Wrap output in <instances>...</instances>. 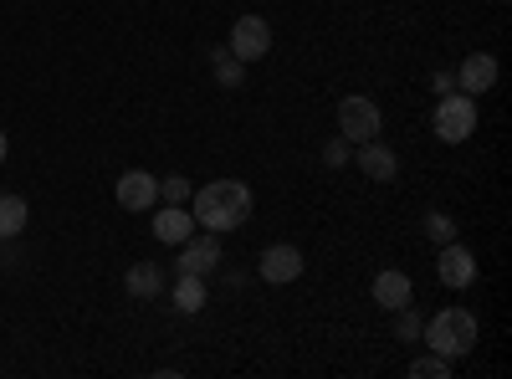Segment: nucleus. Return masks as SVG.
Wrapping results in <instances>:
<instances>
[{
  "instance_id": "6",
  "label": "nucleus",
  "mask_w": 512,
  "mask_h": 379,
  "mask_svg": "<svg viewBox=\"0 0 512 379\" xmlns=\"http://www.w3.org/2000/svg\"><path fill=\"white\" fill-rule=\"evenodd\" d=\"M216 267H221V236H216V231H205V236H185V241H180V262H175V272L210 277Z\"/></svg>"
},
{
  "instance_id": "2",
  "label": "nucleus",
  "mask_w": 512,
  "mask_h": 379,
  "mask_svg": "<svg viewBox=\"0 0 512 379\" xmlns=\"http://www.w3.org/2000/svg\"><path fill=\"white\" fill-rule=\"evenodd\" d=\"M477 318L466 313V308H441L431 323L420 328V339L431 344V354H441V359H461V354H472L477 349Z\"/></svg>"
},
{
  "instance_id": "20",
  "label": "nucleus",
  "mask_w": 512,
  "mask_h": 379,
  "mask_svg": "<svg viewBox=\"0 0 512 379\" xmlns=\"http://www.w3.org/2000/svg\"><path fill=\"white\" fill-rule=\"evenodd\" d=\"M425 236H431L436 246H446V241H456V221L441 216V210H431V216H425Z\"/></svg>"
},
{
  "instance_id": "18",
  "label": "nucleus",
  "mask_w": 512,
  "mask_h": 379,
  "mask_svg": "<svg viewBox=\"0 0 512 379\" xmlns=\"http://www.w3.org/2000/svg\"><path fill=\"white\" fill-rule=\"evenodd\" d=\"M446 374H451V359H441V354H425L410 364V379H446Z\"/></svg>"
},
{
  "instance_id": "13",
  "label": "nucleus",
  "mask_w": 512,
  "mask_h": 379,
  "mask_svg": "<svg viewBox=\"0 0 512 379\" xmlns=\"http://www.w3.org/2000/svg\"><path fill=\"white\" fill-rule=\"evenodd\" d=\"M154 236L169 241V246H180L185 236H195V216H190L185 205H164L159 216H154Z\"/></svg>"
},
{
  "instance_id": "15",
  "label": "nucleus",
  "mask_w": 512,
  "mask_h": 379,
  "mask_svg": "<svg viewBox=\"0 0 512 379\" xmlns=\"http://www.w3.org/2000/svg\"><path fill=\"white\" fill-rule=\"evenodd\" d=\"M31 226V205L26 195H0V241H16Z\"/></svg>"
},
{
  "instance_id": "1",
  "label": "nucleus",
  "mask_w": 512,
  "mask_h": 379,
  "mask_svg": "<svg viewBox=\"0 0 512 379\" xmlns=\"http://www.w3.org/2000/svg\"><path fill=\"white\" fill-rule=\"evenodd\" d=\"M251 190L241 185V180H210V185H200L195 190V226L200 231H241L246 221H251Z\"/></svg>"
},
{
  "instance_id": "12",
  "label": "nucleus",
  "mask_w": 512,
  "mask_h": 379,
  "mask_svg": "<svg viewBox=\"0 0 512 379\" xmlns=\"http://www.w3.org/2000/svg\"><path fill=\"white\" fill-rule=\"evenodd\" d=\"M374 303H379V308H390V313L405 308V303H415V282H410L400 267L379 272V277H374Z\"/></svg>"
},
{
  "instance_id": "7",
  "label": "nucleus",
  "mask_w": 512,
  "mask_h": 379,
  "mask_svg": "<svg viewBox=\"0 0 512 379\" xmlns=\"http://www.w3.org/2000/svg\"><path fill=\"white\" fill-rule=\"evenodd\" d=\"M113 200H118L123 210H154L159 180H154L149 170H123V175L113 180Z\"/></svg>"
},
{
  "instance_id": "5",
  "label": "nucleus",
  "mask_w": 512,
  "mask_h": 379,
  "mask_svg": "<svg viewBox=\"0 0 512 379\" xmlns=\"http://www.w3.org/2000/svg\"><path fill=\"white\" fill-rule=\"evenodd\" d=\"M226 52L241 57V62H262V57L272 52V26H267V16H236Z\"/></svg>"
},
{
  "instance_id": "4",
  "label": "nucleus",
  "mask_w": 512,
  "mask_h": 379,
  "mask_svg": "<svg viewBox=\"0 0 512 379\" xmlns=\"http://www.w3.org/2000/svg\"><path fill=\"white\" fill-rule=\"evenodd\" d=\"M379 129H384V113H379V103L374 98H344L338 103V134H344L349 144H369V139H379Z\"/></svg>"
},
{
  "instance_id": "17",
  "label": "nucleus",
  "mask_w": 512,
  "mask_h": 379,
  "mask_svg": "<svg viewBox=\"0 0 512 379\" xmlns=\"http://www.w3.org/2000/svg\"><path fill=\"white\" fill-rule=\"evenodd\" d=\"M210 62H216V82H221V88H241V82H246V62H241V57H231L226 47L210 52Z\"/></svg>"
},
{
  "instance_id": "14",
  "label": "nucleus",
  "mask_w": 512,
  "mask_h": 379,
  "mask_svg": "<svg viewBox=\"0 0 512 379\" xmlns=\"http://www.w3.org/2000/svg\"><path fill=\"white\" fill-rule=\"evenodd\" d=\"M123 287H128V298L154 303L159 292H164V272H159L154 262H134V267H128V277H123Z\"/></svg>"
},
{
  "instance_id": "24",
  "label": "nucleus",
  "mask_w": 512,
  "mask_h": 379,
  "mask_svg": "<svg viewBox=\"0 0 512 379\" xmlns=\"http://www.w3.org/2000/svg\"><path fill=\"white\" fill-rule=\"evenodd\" d=\"M6 149H11V144H6V129H0V164H6Z\"/></svg>"
},
{
  "instance_id": "21",
  "label": "nucleus",
  "mask_w": 512,
  "mask_h": 379,
  "mask_svg": "<svg viewBox=\"0 0 512 379\" xmlns=\"http://www.w3.org/2000/svg\"><path fill=\"white\" fill-rule=\"evenodd\" d=\"M420 328H425V323H420V313H415L410 303H405V308H395V333H400L405 344H415V339H420Z\"/></svg>"
},
{
  "instance_id": "16",
  "label": "nucleus",
  "mask_w": 512,
  "mask_h": 379,
  "mask_svg": "<svg viewBox=\"0 0 512 379\" xmlns=\"http://www.w3.org/2000/svg\"><path fill=\"white\" fill-rule=\"evenodd\" d=\"M175 308H180V313H200V308H205V277L180 272V282H175Z\"/></svg>"
},
{
  "instance_id": "11",
  "label": "nucleus",
  "mask_w": 512,
  "mask_h": 379,
  "mask_svg": "<svg viewBox=\"0 0 512 379\" xmlns=\"http://www.w3.org/2000/svg\"><path fill=\"white\" fill-rule=\"evenodd\" d=\"M303 277V251L297 246H267L262 251V282H297Z\"/></svg>"
},
{
  "instance_id": "22",
  "label": "nucleus",
  "mask_w": 512,
  "mask_h": 379,
  "mask_svg": "<svg viewBox=\"0 0 512 379\" xmlns=\"http://www.w3.org/2000/svg\"><path fill=\"white\" fill-rule=\"evenodd\" d=\"M349 149H354L349 139H333V144L323 149V164H328V170H338V164H349Z\"/></svg>"
},
{
  "instance_id": "19",
  "label": "nucleus",
  "mask_w": 512,
  "mask_h": 379,
  "mask_svg": "<svg viewBox=\"0 0 512 379\" xmlns=\"http://www.w3.org/2000/svg\"><path fill=\"white\" fill-rule=\"evenodd\" d=\"M159 200H164V205H185V200H190V180H185V175H164V180H159Z\"/></svg>"
},
{
  "instance_id": "8",
  "label": "nucleus",
  "mask_w": 512,
  "mask_h": 379,
  "mask_svg": "<svg viewBox=\"0 0 512 379\" xmlns=\"http://www.w3.org/2000/svg\"><path fill=\"white\" fill-rule=\"evenodd\" d=\"M436 277H441L451 292L472 287V282H477V257H472L461 241H446V246H441V262H436Z\"/></svg>"
},
{
  "instance_id": "9",
  "label": "nucleus",
  "mask_w": 512,
  "mask_h": 379,
  "mask_svg": "<svg viewBox=\"0 0 512 379\" xmlns=\"http://www.w3.org/2000/svg\"><path fill=\"white\" fill-rule=\"evenodd\" d=\"M497 82V57L492 52H472V57H461V67H456V93H466V98H482L487 88Z\"/></svg>"
},
{
  "instance_id": "3",
  "label": "nucleus",
  "mask_w": 512,
  "mask_h": 379,
  "mask_svg": "<svg viewBox=\"0 0 512 379\" xmlns=\"http://www.w3.org/2000/svg\"><path fill=\"white\" fill-rule=\"evenodd\" d=\"M436 139L441 144H466L477 134V98H466V93H446L436 103Z\"/></svg>"
},
{
  "instance_id": "10",
  "label": "nucleus",
  "mask_w": 512,
  "mask_h": 379,
  "mask_svg": "<svg viewBox=\"0 0 512 379\" xmlns=\"http://www.w3.org/2000/svg\"><path fill=\"white\" fill-rule=\"evenodd\" d=\"M354 149H359V170H364L374 185H390V180L400 175V159H395V149H390V144L369 139V144H354Z\"/></svg>"
},
{
  "instance_id": "23",
  "label": "nucleus",
  "mask_w": 512,
  "mask_h": 379,
  "mask_svg": "<svg viewBox=\"0 0 512 379\" xmlns=\"http://www.w3.org/2000/svg\"><path fill=\"white\" fill-rule=\"evenodd\" d=\"M431 88H436L441 98H446V93H456V72H436V77H431Z\"/></svg>"
}]
</instances>
